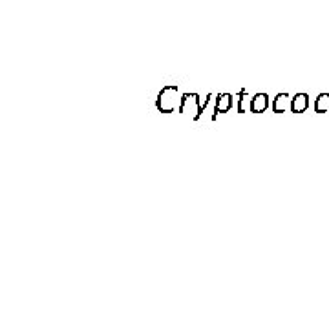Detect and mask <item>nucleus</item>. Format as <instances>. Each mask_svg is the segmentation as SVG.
<instances>
[{
	"instance_id": "f257e3e1",
	"label": "nucleus",
	"mask_w": 329,
	"mask_h": 329,
	"mask_svg": "<svg viewBox=\"0 0 329 329\" xmlns=\"http://www.w3.org/2000/svg\"><path fill=\"white\" fill-rule=\"evenodd\" d=\"M178 101H181L178 86L170 84V86H165L161 92H159L158 101H156V106H158L159 112L172 113L176 110V104H178Z\"/></svg>"
},
{
	"instance_id": "f03ea898",
	"label": "nucleus",
	"mask_w": 329,
	"mask_h": 329,
	"mask_svg": "<svg viewBox=\"0 0 329 329\" xmlns=\"http://www.w3.org/2000/svg\"><path fill=\"white\" fill-rule=\"evenodd\" d=\"M188 110L194 113V117H196V119H200L201 108H198V95H196V93H192V95H188V93H187V95L181 97V106H179V112L188 113Z\"/></svg>"
},
{
	"instance_id": "7ed1b4c3",
	"label": "nucleus",
	"mask_w": 329,
	"mask_h": 329,
	"mask_svg": "<svg viewBox=\"0 0 329 329\" xmlns=\"http://www.w3.org/2000/svg\"><path fill=\"white\" fill-rule=\"evenodd\" d=\"M267 106H269V97H267L265 93H256V95L250 99V112L262 113L267 110Z\"/></svg>"
},
{
	"instance_id": "20e7f679",
	"label": "nucleus",
	"mask_w": 329,
	"mask_h": 329,
	"mask_svg": "<svg viewBox=\"0 0 329 329\" xmlns=\"http://www.w3.org/2000/svg\"><path fill=\"white\" fill-rule=\"evenodd\" d=\"M291 103L293 97H289L287 93H280V95H276L275 103H273V108H275L276 113L287 112V110H291Z\"/></svg>"
},
{
	"instance_id": "39448f33",
	"label": "nucleus",
	"mask_w": 329,
	"mask_h": 329,
	"mask_svg": "<svg viewBox=\"0 0 329 329\" xmlns=\"http://www.w3.org/2000/svg\"><path fill=\"white\" fill-rule=\"evenodd\" d=\"M230 106H233V95H229V93L218 95V99H216V112H214L212 119H216L218 113H223V112H227V110H230Z\"/></svg>"
},
{
	"instance_id": "423d86ee",
	"label": "nucleus",
	"mask_w": 329,
	"mask_h": 329,
	"mask_svg": "<svg viewBox=\"0 0 329 329\" xmlns=\"http://www.w3.org/2000/svg\"><path fill=\"white\" fill-rule=\"evenodd\" d=\"M309 106V97L305 93H298V95L293 97V103H291V110L295 113H302L305 112Z\"/></svg>"
},
{
	"instance_id": "0eeeda50",
	"label": "nucleus",
	"mask_w": 329,
	"mask_h": 329,
	"mask_svg": "<svg viewBox=\"0 0 329 329\" xmlns=\"http://www.w3.org/2000/svg\"><path fill=\"white\" fill-rule=\"evenodd\" d=\"M315 110H317L318 113H324L329 110V93H322V95H318L317 103H315Z\"/></svg>"
},
{
	"instance_id": "6e6552de",
	"label": "nucleus",
	"mask_w": 329,
	"mask_h": 329,
	"mask_svg": "<svg viewBox=\"0 0 329 329\" xmlns=\"http://www.w3.org/2000/svg\"><path fill=\"white\" fill-rule=\"evenodd\" d=\"M247 110H250V101H249V97L245 95V92H242V93H240V104H238V112L245 113Z\"/></svg>"
}]
</instances>
